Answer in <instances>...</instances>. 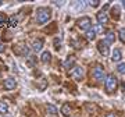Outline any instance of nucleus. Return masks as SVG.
Segmentation results:
<instances>
[{
	"instance_id": "nucleus-17",
	"label": "nucleus",
	"mask_w": 125,
	"mask_h": 117,
	"mask_svg": "<svg viewBox=\"0 0 125 117\" xmlns=\"http://www.w3.org/2000/svg\"><path fill=\"white\" fill-rule=\"evenodd\" d=\"M86 38H88L89 41H93L94 38H96V32H94V29L90 28L89 31H86Z\"/></svg>"
},
{
	"instance_id": "nucleus-27",
	"label": "nucleus",
	"mask_w": 125,
	"mask_h": 117,
	"mask_svg": "<svg viewBox=\"0 0 125 117\" xmlns=\"http://www.w3.org/2000/svg\"><path fill=\"white\" fill-rule=\"evenodd\" d=\"M75 7H78V9H83L85 7V1H78L75 4Z\"/></svg>"
},
{
	"instance_id": "nucleus-1",
	"label": "nucleus",
	"mask_w": 125,
	"mask_h": 117,
	"mask_svg": "<svg viewBox=\"0 0 125 117\" xmlns=\"http://www.w3.org/2000/svg\"><path fill=\"white\" fill-rule=\"evenodd\" d=\"M52 18V10L49 7H40L36 11V23L39 25H43V24L49 23V20Z\"/></svg>"
},
{
	"instance_id": "nucleus-24",
	"label": "nucleus",
	"mask_w": 125,
	"mask_h": 117,
	"mask_svg": "<svg viewBox=\"0 0 125 117\" xmlns=\"http://www.w3.org/2000/svg\"><path fill=\"white\" fill-rule=\"evenodd\" d=\"M28 64H29V66H31V67H33V64H35V57H33V56H28Z\"/></svg>"
},
{
	"instance_id": "nucleus-26",
	"label": "nucleus",
	"mask_w": 125,
	"mask_h": 117,
	"mask_svg": "<svg viewBox=\"0 0 125 117\" xmlns=\"http://www.w3.org/2000/svg\"><path fill=\"white\" fill-rule=\"evenodd\" d=\"M72 46H74L75 49H81V47H82V46L79 45V42H78V41H72Z\"/></svg>"
},
{
	"instance_id": "nucleus-3",
	"label": "nucleus",
	"mask_w": 125,
	"mask_h": 117,
	"mask_svg": "<svg viewBox=\"0 0 125 117\" xmlns=\"http://www.w3.org/2000/svg\"><path fill=\"white\" fill-rule=\"evenodd\" d=\"M92 77L94 78V81H103L104 78H106V75H104V70H103V67L100 66V64H97L96 67L93 68V71H92Z\"/></svg>"
},
{
	"instance_id": "nucleus-11",
	"label": "nucleus",
	"mask_w": 125,
	"mask_h": 117,
	"mask_svg": "<svg viewBox=\"0 0 125 117\" xmlns=\"http://www.w3.org/2000/svg\"><path fill=\"white\" fill-rule=\"evenodd\" d=\"M61 113H62V116H71V105L70 103H64L62 105V107H61Z\"/></svg>"
},
{
	"instance_id": "nucleus-22",
	"label": "nucleus",
	"mask_w": 125,
	"mask_h": 117,
	"mask_svg": "<svg viewBox=\"0 0 125 117\" xmlns=\"http://www.w3.org/2000/svg\"><path fill=\"white\" fill-rule=\"evenodd\" d=\"M117 71L120 72V74H125V63L118 64V67H117Z\"/></svg>"
},
{
	"instance_id": "nucleus-29",
	"label": "nucleus",
	"mask_w": 125,
	"mask_h": 117,
	"mask_svg": "<svg viewBox=\"0 0 125 117\" xmlns=\"http://www.w3.org/2000/svg\"><path fill=\"white\" fill-rule=\"evenodd\" d=\"M90 6H93V7H96V6H99V1H89Z\"/></svg>"
},
{
	"instance_id": "nucleus-10",
	"label": "nucleus",
	"mask_w": 125,
	"mask_h": 117,
	"mask_svg": "<svg viewBox=\"0 0 125 117\" xmlns=\"http://www.w3.org/2000/svg\"><path fill=\"white\" fill-rule=\"evenodd\" d=\"M43 47V41L42 39H35V41L32 42V49L35 50V52H40Z\"/></svg>"
},
{
	"instance_id": "nucleus-12",
	"label": "nucleus",
	"mask_w": 125,
	"mask_h": 117,
	"mask_svg": "<svg viewBox=\"0 0 125 117\" xmlns=\"http://www.w3.org/2000/svg\"><path fill=\"white\" fill-rule=\"evenodd\" d=\"M115 41V34H114V32L113 31H108L107 34H106V38H104V42H106V43H113V42Z\"/></svg>"
},
{
	"instance_id": "nucleus-25",
	"label": "nucleus",
	"mask_w": 125,
	"mask_h": 117,
	"mask_svg": "<svg viewBox=\"0 0 125 117\" xmlns=\"http://www.w3.org/2000/svg\"><path fill=\"white\" fill-rule=\"evenodd\" d=\"M6 15L4 14H0V25H4V23H6Z\"/></svg>"
},
{
	"instance_id": "nucleus-5",
	"label": "nucleus",
	"mask_w": 125,
	"mask_h": 117,
	"mask_svg": "<svg viewBox=\"0 0 125 117\" xmlns=\"http://www.w3.org/2000/svg\"><path fill=\"white\" fill-rule=\"evenodd\" d=\"M71 77L75 81H81V80H83V77H85V70L82 67H74L71 70Z\"/></svg>"
},
{
	"instance_id": "nucleus-19",
	"label": "nucleus",
	"mask_w": 125,
	"mask_h": 117,
	"mask_svg": "<svg viewBox=\"0 0 125 117\" xmlns=\"http://www.w3.org/2000/svg\"><path fill=\"white\" fill-rule=\"evenodd\" d=\"M111 13H113V15H114V18H120V7H118V6H114L111 9Z\"/></svg>"
},
{
	"instance_id": "nucleus-16",
	"label": "nucleus",
	"mask_w": 125,
	"mask_h": 117,
	"mask_svg": "<svg viewBox=\"0 0 125 117\" xmlns=\"http://www.w3.org/2000/svg\"><path fill=\"white\" fill-rule=\"evenodd\" d=\"M6 113H9V105L4 100H1L0 102V114H6Z\"/></svg>"
},
{
	"instance_id": "nucleus-15",
	"label": "nucleus",
	"mask_w": 125,
	"mask_h": 117,
	"mask_svg": "<svg viewBox=\"0 0 125 117\" xmlns=\"http://www.w3.org/2000/svg\"><path fill=\"white\" fill-rule=\"evenodd\" d=\"M74 63H75V57H74V56H70V57L64 61V64H62V66H64V68H70Z\"/></svg>"
},
{
	"instance_id": "nucleus-7",
	"label": "nucleus",
	"mask_w": 125,
	"mask_h": 117,
	"mask_svg": "<svg viewBox=\"0 0 125 117\" xmlns=\"http://www.w3.org/2000/svg\"><path fill=\"white\" fill-rule=\"evenodd\" d=\"M97 23L100 24V25H106V24L108 23V15H107V13L104 11V9L97 13Z\"/></svg>"
},
{
	"instance_id": "nucleus-30",
	"label": "nucleus",
	"mask_w": 125,
	"mask_h": 117,
	"mask_svg": "<svg viewBox=\"0 0 125 117\" xmlns=\"http://www.w3.org/2000/svg\"><path fill=\"white\" fill-rule=\"evenodd\" d=\"M106 117H115V114H113V113H108V114H106Z\"/></svg>"
},
{
	"instance_id": "nucleus-9",
	"label": "nucleus",
	"mask_w": 125,
	"mask_h": 117,
	"mask_svg": "<svg viewBox=\"0 0 125 117\" xmlns=\"http://www.w3.org/2000/svg\"><path fill=\"white\" fill-rule=\"evenodd\" d=\"M3 85H4V89L13 91V89H15V86H17V81H15L14 78H6Z\"/></svg>"
},
{
	"instance_id": "nucleus-6",
	"label": "nucleus",
	"mask_w": 125,
	"mask_h": 117,
	"mask_svg": "<svg viewBox=\"0 0 125 117\" xmlns=\"http://www.w3.org/2000/svg\"><path fill=\"white\" fill-rule=\"evenodd\" d=\"M78 27L83 31H89L90 27H92V23H90V18L89 17H82L78 20Z\"/></svg>"
},
{
	"instance_id": "nucleus-8",
	"label": "nucleus",
	"mask_w": 125,
	"mask_h": 117,
	"mask_svg": "<svg viewBox=\"0 0 125 117\" xmlns=\"http://www.w3.org/2000/svg\"><path fill=\"white\" fill-rule=\"evenodd\" d=\"M97 49H99V52L102 53V56H108V53H110V50H108V45L104 41H100L97 43Z\"/></svg>"
},
{
	"instance_id": "nucleus-21",
	"label": "nucleus",
	"mask_w": 125,
	"mask_h": 117,
	"mask_svg": "<svg viewBox=\"0 0 125 117\" xmlns=\"http://www.w3.org/2000/svg\"><path fill=\"white\" fill-rule=\"evenodd\" d=\"M118 36H120V41L125 43V28H121L120 32H118Z\"/></svg>"
},
{
	"instance_id": "nucleus-23",
	"label": "nucleus",
	"mask_w": 125,
	"mask_h": 117,
	"mask_svg": "<svg viewBox=\"0 0 125 117\" xmlns=\"http://www.w3.org/2000/svg\"><path fill=\"white\" fill-rule=\"evenodd\" d=\"M85 107L89 110V112H94L96 110V106L94 105H92V103H85Z\"/></svg>"
},
{
	"instance_id": "nucleus-20",
	"label": "nucleus",
	"mask_w": 125,
	"mask_h": 117,
	"mask_svg": "<svg viewBox=\"0 0 125 117\" xmlns=\"http://www.w3.org/2000/svg\"><path fill=\"white\" fill-rule=\"evenodd\" d=\"M20 23V15H13V17H10V24L11 25H17Z\"/></svg>"
},
{
	"instance_id": "nucleus-2",
	"label": "nucleus",
	"mask_w": 125,
	"mask_h": 117,
	"mask_svg": "<svg viewBox=\"0 0 125 117\" xmlns=\"http://www.w3.org/2000/svg\"><path fill=\"white\" fill-rule=\"evenodd\" d=\"M104 85H106V89H107V92H114V91L117 89V85H118L117 78L113 75V74H108V75L106 77Z\"/></svg>"
},
{
	"instance_id": "nucleus-28",
	"label": "nucleus",
	"mask_w": 125,
	"mask_h": 117,
	"mask_svg": "<svg viewBox=\"0 0 125 117\" xmlns=\"http://www.w3.org/2000/svg\"><path fill=\"white\" fill-rule=\"evenodd\" d=\"M4 50H6V45H4V43H1V42H0V53H3Z\"/></svg>"
},
{
	"instance_id": "nucleus-14",
	"label": "nucleus",
	"mask_w": 125,
	"mask_h": 117,
	"mask_svg": "<svg viewBox=\"0 0 125 117\" xmlns=\"http://www.w3.org/2000/svg\"><path fill=\"white\" fill-rule=\"evenodd\" d=\"M111 58H113V61H120L121 58H122V53H121V50H120V49H115V50H114V52H113Z\"/></svg>"
},
{
	"instance_id": "nucleus-13",
	"label": "nucleus",
	"mask_w": 125,
	"mask_h": 117,
	"mask_svg": "<svg viewBox=\"0 0 125 117\" xmlns=\"http://www.w3.org/2000/svg\"><path fill=\"white\" fill-rule=\"evenodd\" d=\"M40 60H42V63H49L50 60H52V54H50L49 50L42 53V56H40Z\"/></svg>"
},
{
	"instance_id": "nucleus-18",
	"label": "nucleus",
	"mask_w": 125,
	"mask_h": 117,
	"mask_svg": "<svg viewBox=\"0 0 125 117\" xmlns=\"http://www.w3.org/2000/svg\"><path fill=\"white\" fill-rule=\"evenodd\" d=\"M46 109H47V112H49L50 114H57V107H56L54 105H47Z\"/></svg>"
},
{
	"instance_id": "nucleus-4",
	"label": "nucleus",
	"mask_w": 125,
	"mask_h": 117,
	"mask_svg": "<svg viewBox=\"0 0 125 117\" xmlns=\"http://www.w3.org/2000/svg\"><path fill=\"white\" fill-rule=\"evenodd\" d=\"M13 50H14V53L17 54V56H29V49H28V46L25 45V43H18V45H15L13 47Z\"/></svg>"
}]
</instances>
